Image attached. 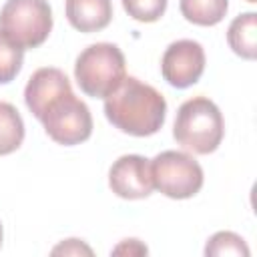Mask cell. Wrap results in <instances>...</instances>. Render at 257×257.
Wrapping results in <instances>:
<instances>
[{
	"mask_svg": "<svg viewBox=\"0 0 257 257\" xmlns=\"http://www.w3.org/2000/svg\"><path fill=\"white\" fill-rule=\"evenodd\" d=\"M104 116L114 128L126 135L151 137L165 124L167 100L151 84L135 76H124L104 98Z\"/></svg>",
	"mask_w": 257,
	"mask_h": 257,
	"instance_id": "cell-1",
	"label": "cell"
},
{
	"mask_svg": "<svg viewBox=\"0 0 257 257\" xmlns=\"http://www.w3.org/2000/svg\"><path fill=\"white\" fill-rule=\"evenodd\" d=\"M225 135V122L219 106L207 96H193L185 100L175 116V141L195 155H209L217 151Z\"/></svg>",
	"mask_w": 257,
	"mask_h": 257,
	"instance_id": "cell-2",
	"label": "cell"
},
{
	"mask_svg": "<svg viewBox=\"0 0 257 257\" xmlns=\"http://www.w3.org/2000/svg\"><path fill=\"white\" fill-rule=\"evenodd\" d=\"M34 116L42 122L46 135L64 147L80 145L92 135V114L88 106L74 96L70 86L50 96Z\"/></svg>",
	"mask_w": 257,
	"mask_h": 257,
	"instance_id": "cell-3",
	"label": "cell"
},
{
	"mask_svg": "<svg viewBox=\"0 0 257 257\" xmlns=\"http://www.w3.org/2000/svg\"><path fill=\"white\" fill-rule=\"evenodd\" d=\"M124 76V54L110 42L86 46L74 64V78L80 90L92 98H106Z\"/></svg>",
	"mask_w": 257,
	"mask_h": 257,
	"instance_id": "cell-4",
	"label": "cell"
},
{
	"mask_svg": "<svg viewBox=\"0 0 257 257\" xmlns=\"http://www.w3.org/2000/svg\"><path fill=\"white\" fill-rule=\"evenodd\" d=\"M52 30V8L46 0H6L0 10V32L22 50L44 44Z\"/></svg>",
	"mask_w": 257,
	"mask_h": 257,
	"instance_id": "cell-5",
	"label": "cell"
},
{
	"mask_svg": "<svg viewBox=\"0 0 257 257\" xmlns=\"http://www.w3.org/2000/svg\"><path fill=\"white\" fill-rule=\"evenodd\" d=\"M155 189L169 199H191L203 187L201 165L183 151H163L151 161Z\"/></svg>",
	"mask_w": 257,
	"mask_h": 257,
	"instance_id": "cell-6",
	"label": "cell"
},
{
	"mask_svg": "<svg viewBox=\"0 0 257 257\" xmlns=\"http://www.w3.org/2000/svg\"><path fill=\"white\" fill-rule=\"evenodd\" d=\"M205 70V50L197 40H177L171 42L161 58V74L175 88H187L203 76Z\"/></svg>",
	"mask_w": 257,
	"mask_h": 257,
	"instance_id": "cell-7",
	"label": "cell"
},
{
	"mask_svg": "<svg viewBox=\"0 0 257 257\" xmlns=\"http://www.w3.org/2000/svg\"><path fill=\"white\" fill-rule=\"evenodd\" d=\"M108 187L120 199H145L153 193L155 183L151 175V161L141 155L118 157L108 171Z\"/></svg>",
	"mask_w": 257,
	"mask_h": 257,
	"instance_id": "cell-8",
	"label": "cell"
},
{
	"mask_svg": "<svg viewBox=\"0 0 257 257\" xmlns=\"http://www.w3.org/2000/svg\"><path fill=\"white\" fill-rule=\"evenodd\" d=\"M66 18L80 32H98L112 20L110 0H66Z\"/></svg>",
	"mask_w": 257,
	"mask_h": 257,
	"instance_id": "cell-9",
	"label": "cell"
},
{
	"mask_svg": "<svg viewBox=\"0 0 257 257\" xmlns=\"http://www.w3.org/2000/svg\"><path fill=\"white\" fill-rule=\"evenodd\" d=\"M227 42L237 56L245 60H253L257 56V14L255 12L239 14L229 24Z\"/></svg>",
	"mask_w": 257,
	"mask_h": 257,
	"instance_id": "cell-10",
	"label": "cell"
},
{
	"mask_svg": "<svg viewBox=\"0 0 257 257\" xmlns=\"http://www.w3.org/2000/svg\"><path fill=\"white\" fill-rule=\"evenodd\" d=\"M181 14L199 26L219 24L229 8V0H179Z\"/></svg>",
	"mask_w": 257,
	"mask_h": 257,
	"instance_id": "cell-11",
	"label": "cell"
},
{
	"mask_svg": "<svg viewBox=\"0 0 257 257\" xmlns=\"http://www.w3.org/2000/svg\"><path fill=\"white\" fill-rule=\"evenodd\" d=\"M24 141V120L14 104L0 100V157L14 153Z\"/></svg>",
	"mask_w": 257,
	"mask_h": 257,
	"instance_id": "cell-12",
	"label": "cell"
},
{
	"mask_svg": "<svg viewBox=\"0 0 257 257\" xmlns=\"http://www.w3.org/2000/svg\"><path fill=\"white\" fill-rule=\"evenodd\" d=\"M205 255L207 257H223V255L249 257V247L241 235L233 231H219L207 241Z\"/></svg>",
	"mask_w": 257,
	"mask_h": 257,
	"instance_id": "cell-13",
	"label": "cell"
},
{
	"mask_svg": "<svg viewBox=\"0 0 257 257\" xmlns=\"http://www.w3.org/2000/svg\"><path fill=\"white\" fill-rule=\"evenodd\" d=\"M22 60L24 50L0 32V84H6L16 78L22 68Z\"/></svg>",
	"mask_w": 257,
	"mask_h": 257,
	"instance_id": "cell-14",
	"label": "cell"
},
{
	"mask_svg": "<svg viewBox=\"0 0 257 257\" xmlns=\"http://www.w3.org/2000/svg\"><path fill=\"white\" fill-rule=\"evenodd\" d=\"M122 6L139 22H157L167 10V0H122Z\"/></svg>",
	"mask_w": 257,
	"mask_h": 257,
	"instance_id": "cell-15",
	"label": "cell"
},
{
	"mask_svg": "<svg viewBox=\"0 0 257 257\" xmlns=\"http://www.w3.org/2000/svg\"><path fill=\"white\" fill-rule=\"evenodd\" d=\"M92 255V249L84 245L80 239H66L52 249V255Z\"/></svg>",
	"mask_w": 257,
	"mask_h": 257,
	"instance_id": "cell-16",
	"label": "cell"
},
{
	"mask_svg": "<svg viewBox=\"0 0 257 257\" xmlns=\"http://www.w3.org/2000/svg\"><path fill=\"white\" fill-rule=\"evenodd\" d=\"M149 249L139 239H124L120 245L112 249V255H147Z\"/></svg>",
	"mask_w": 257,
	"mask_h": 257,
	"instance_id": "cell-17",
	"label": "cell"
},
{
	"mask_svg": "<svg viewBox=\"0 0 257 257\" xmlns=\"http://www.w3.org/2000/svg\"><path fill=\"white\" fill-rule=\"evenodd\" d=\"M0 247H2V223H0Z\"/></svg>",
	"mask_w": 257,
	"mask_h": 257,
	"instance_id": "cell-18",
	"label": "cell"
},
{
	"mask_svg": "<svg viewBox=\"0 0 257 257\" xmlns=\"http://www.w3.org/2000/svg\"><path fill=\"white\" fill-rule=\"evenodd\" d=\"M247 2H251V4H253V2H257V0H247Z\"/></svg>",
	"mask_w": 257,
	"mask_h": 257,
	"instance_id": "cell-19",
	"label": "cell"
}]
</instances>
